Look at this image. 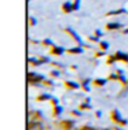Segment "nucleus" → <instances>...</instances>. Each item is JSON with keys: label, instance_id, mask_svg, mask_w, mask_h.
<instances>
[{"label": "nucleus", "instance_id": "nucleus-1", "mask_svg": "<svg viewBox=\"0 0 128 130\" xmlns=\"http://www.w3.org/2000/svg\"><path fill=\"white\" fill-rule=\"evenodd\" d=\"M110 118H112L113 122H116L117 125H123V126H127V125H128V121L123 118L121 112L117 110V108H114V110L112 111V114H110Z\"/></svg>", "mask_w": 128, "mask_h": 130}, {"label": "nucleus", "instance_id": "nucleus-2", "mask_svg": "<svg viewBox=\"0 0 128 130\" xmlns=\"http://www.w3.org/2000/svg\"><path fill=\"white\" fill-rule=\"evenodd\" d=\"M28 81H29L30 84L41 82V81H44V75H41V74H36V73H29V74H28Z\"/></svg>", "mask_w": 128, "mask_h": 130}, {"label": "nucleus", "instance_id": "nucleus-3", "mask_svg": "<svg viewBox=\"0 0 128 130\" xmlns=\"http://www.w3.org/2000/svg\"><path fill=\"white\" fill-rule=\"evenodd\" d=\"M28 130H44V126L40 121H29L28 123Z\"/></svg>", "mask_w": 128, "mask_h": 130}, {"label": "nucleus", "instance_id": "nucleus-4", "mask_svg": "<svg viewBox=\"0 0 128 130\" xmlns=\"http://www.w3.org/2000/svg\"><path fill=\"white\" fill-rule=\"evenodd\" d=\"M74 125H76V122L70 121V119H66V121H62L61 122V126H62L63 130H73L74 129Z\"/></svg>", "mask_w": 128, "mask_h": 130}, {"label": "nucleus", "instance_id": "nucleus-5", "mask_svg": "<svg viewBox=\"0 0 128 130\" xmlns=\"http://www.w3.org/2000/svg\"><path fill=\"white\" fill-rule=\"evenodd\" d=\"M66 31H67L69 34H72V36H73V38L77 41V43H79V45H84L83 40H81V37H80L79 34H77V33H76V31H74L73 29H70V27H66Z\"/></svg>", "mask_w": 128, "mask_h": 130}, {"label": "nucleus", "instance_id": "nucleus-6", "mask_svg": "<svg viewBox=\"0 0 128 130\" xmlns=\"http://www.w3.org/2000/svg\"><path fill=\"white\" fill-rule=\"evenodd\" d=\"M65 86L69 88V89H79V88H80V84L73 82V81H66V82H65Z\"/></svg>", "mask_w": 128, "mask_h": 130}, {"label": "nucleus", "instance_id": "nucleus-7", "mask_svg": "<svg viewBox=\"0 0 128 130\" xmlns=\"http://www.w3.org/2000/svg\"><path fill=\"white\" fill-rule=\"evenodd\" d=\"M62 112H63V107L61 104L54 105V117H59V115H62Z\"/></svg>", "mask_w": 128, "mask_h": 130}, {"label": "nucleus", "instance_id": "nucleus-8", "mask_svg": "<svg viewBox=\"0 0 128 130\" xmlns=\"http://www.w3.org/2000/svg\"><path fill=\"white\" fill-rule=\"evenodd\" d=\"M62 8H63V11H65V12H70V11H73V10H74V7H73V4L70 2H66L65 4L62 6Z\"/></svg>", "mask_w": 128, "mask_h": 130}, {"label": "nucleus", "instance_id": "nucleus-9", "mask_svg": "<svg viewBox=\"0 0 128 130\" xmlns=\"http://www.w3.org/2000/svg\"><path fill=\"white\" fill-rule=\"evenodd\" d=\"M116 58H117V60H124V62H128V55L127 54H124V52H117L116 54Z\"/></svg>", "mask_w": 128, "mask_h": 130}, {"label": "nucleus", "instance_id": "nucleus-10", "mask_svg": "<svg viewBox=\"0 0 128 130\" xmlns=\"http://www.w3.org/2000/svg\"><path fill=\"white\" fill-rule=\"evenodd\" d=\"M63 52H65V48L63 47H54L52 48V54L54 55H63Z\"/></svg>", "mask_w": 128, "mask_h": 130}, {"label": "nucleus", "instance_id": "nucleus-11", "mask_svg": "<svg viewBox=\"0 0 128 130\" xmlns=\"http://www.w3.org/2000/svg\"><path fill=\"white\" fill-rule=\"evenodd\" d=\"M37 100L39 101H45V100H52V97H51V94L50 93H44V94H40V96L37 97Z\"/></svg>", "mask_w": 128, "mask_h": 130}, {"label": "nucleus", "instance_id": "nucleus-12", "mask_svg": "<svg viewBox=\"0 0 128 130\" xmlns=\"http://www.w3.org/2000/svg\"><path fill=\"white\" fill-rule=\"evenodd\" d=\"M121 26V23H108V29L109 30H116V29H120Z\"/></svg>", "mask_w": 128, "mask_h": 130}, {"label": "nucleus", "instance_id": "nucleus-13", "mask_svg": "<svg viewBox=\"0 0 128 130\" xmlns=\"http://www.w3.org/2000/svg\"><path fill=\"white\" fill-rule=\"evenodd\" d=\"M70 54H81L83 52V48H81V45H79V47L76 48H72V50H69Z\"/></svg>", "mask_w": 128, "mask_h": 130}, {"label": "nucleus", "instance_id": "nucleus-14", "mask_svg": "<svg viewBox=\"0 0 128 130\" xmlns=\"http://www.w3.org/2000/svg\"><path fill=\"white\" fill-rule=\"evenodd\" d=\"M94 84H95L97 86H103L105 84H106V79H103V78H98V79L94 81Z\"/></svg>", "mask_w": 128, "mask_h": 130}, {"label": "nucleus", "instance_id": "nucleus-15", "mask_svg": "<svg viewBox=\"0 0 128 130\" xmlns=\"http://www.w3.org/2000/svg\"><path fill=\"white\" fill-rule=\"evenodd\" d=\"M91 108H92V105L88 103V101H85V103L80 104V110H91Z\"/></svg>", "mask_w": 128, "mask_h": 130}, {"label": "nucleus", "instance_id": "nucleus-16", "mask_svg": "<svg viewBox=\"0 0 128 130\" xmlns=\"http://www.w3.org/2000/svg\"><path fill=\"white\" fill-rule=\"evenodd\" d=\"M83 89L85 90V92H88L90 90V79H85L83 82Z\"/></svg>", "mask_w": 128, "mask_h": 130}, {"label": "nucleus", "instance_id": "nucleus-17", "mask_svg": "<svg viewBox=\"0 0 128 130\" xmlns=\"http://www.w3.org/2000/svg\"><path fill=\"white\" fill-rule=\"evenodd\" d=\"M72 114L76 115V117H81V115H83V114H81V110H73Z\"/></svg>", "mask_w": 128, "mask_h": 130}, {"label": "nucleus", "instance_id": "nucleus-18", "mask_svg": "<svg viewBox=\"0 0 128 130\" xmlns=\"http://www.w3.org/2000/svg\"><path fill=\"white\" fill-rule=\"evenodd\" d=\"M79 130H98V129H95V127H92V126H83L81 129Z\"/></svg>", "mask_w": 128, "mask_h": 130}, {"label": "nucleus", "instance_id": "nucleus-19", "mask_svg": "<svg viewBox=\"0 0 128 130\" xmlns=\"http://www.w3.org/2000/svg\"><path fill=\"white\" fill-rule=\"evenodd\" d=\"M101 47L103 48V50H108V48H109V43H106V41H102V43H101Z\"/></svg>", "mask_w": 128, "mask_h": 130}, {"label": "nucleus", "instance_id": "nucleus-20", "mask_svg": "<svg viewBox=\"0 0 128 130\" xmlns=\"http://www.w3.org/2000/svg\"><path fill=\"white\" fill-rule=\"evenodd\" d=\"M73 7H74V10H79L80 8V0H76L74 4H73Z\"/></svg>", "mask_w": 128, "mask_h": 130}, {"label": "nucleus", "instance_id": "nucleus-21", "mask_svg": "<svg viewBox=\"0 0 128 130\" xmlns=\"http://www.w3.org/2000/svg\"><path fill=\"white\" fill-rule=\"evenodd\" d=\"M51 101H52V104H54V105H58V104H59V100L56 99V97H52Z\"/></svg>", "mask_w": 128, "mask_h": 130}, {"label": "nucleus", "instance_id": "nucleus-22", "mask_svg": "<svg viewBox=\"0 0 128 130\" xmlns=\"http://www.w3.org/2000/svg\"><path fill=\"white\" fill-rule=\"evenodd\" d=\"M43 43H44L45 45H52V41L50 40V38H47V40H44V41H43Z\"/></svg>", "mask_w": 128, "mask_h": 130}, {"label": "nucleus", "instance_id": "nucleus-23", "mask_svg": "<svg viewBox=\"0 0 128 130\" xmlns=\"http://www.w3.org/2000/svg\"><path fill=\"white\" fill-rule=\"evenodd\" d=\"M51 74H52V77H59V71H58V70H54Z\"/></svg>", "mask_w": 128, "mask_h": 130}, {"label": "nucleus", "instance_id": "nucleus-24", "mask_svg": "<svg viewBox=\"0 0 128 130\" xmlns=\"http://www.w3.org/2000/svg\"><path fill=\"white\" fill-rule=\"evenodd\" d=\"M95 115H97L98 118H101L102 117V111H97V112H95Z\"/></svg>", "mask_w": 128, "mask_h": 130}, {"label": "nucleus", "instance_id": "nucleus-25", "mask_svg": "<svg viewBox=\"0 0 128 130\" xmlns=\"http://www.w3.org/2000/svg\"><path fill=\"white\" fill-rule=\"evenodd\" d=\"M95 34H97L98 37H101V36H102V31H101V30H97V31H95Z\"/></svg>", "mask_w": 128, "mask_h": 130}, {"label": "nucleus", "instance_id": "nucleus-26", "mask_svg": "<svg viewBox=\"0 0 128 130\" xmlns=\"http://www.w3.org/2000/svg\"><path fill=\"white\" fill-rule=\"evenodd\" d=\"M30 23H32V25H36V19H34V18H30Z\"/></svg>", "mask_w": 128, "mask_h": 130}, {"label": "nucleus", "instance_id": "nucleus-27", "mask_svg": "<svg viewBox=\"0 0 128 130\" xmlns=\"http://www.w3.org/2000/svg\"><path fill=\"white\" fill-rule=\"evenodd\" d=\"M105 130H112V129H105Z\"/></svg>", "mask_w": 128, "mask_h": 130}]
</instances>
